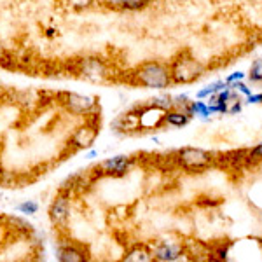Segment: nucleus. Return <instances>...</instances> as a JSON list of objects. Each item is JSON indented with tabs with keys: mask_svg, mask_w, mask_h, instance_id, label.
Masks as SVG:
<instances>
[{
	"mask_svg": "<svg viewBox=\"0 0 262 262\" xmlns=\"http://www.w3.org/2000/svg\"><path fill=\"white\" fill-rule=\"evenodd\" d=\"M243 79H245V74H243V72H234V74L227 75L226 82H227V84H232V82H236V81H243Z\"/></svg>",
	"mask_w": 262,
	"mask_h": 262,
	"instance_id": "4be33fe9",
	"label": "nucleus"
},
{
	"mask_svg": "<svg viewBox=\"0 0 262 262\" xmlns=\"http://www.w3.org/2000/svg\"><path fill=\"white\" fill-rule=\"evenodd\" d=\"M16 208H18L19 213H25V215H35L37 212H39V205H37L35 201H32V200H27V201L19 203Z\"/></svg>",
	"mask_w": 262,
	"mask_h": 262,
	"instance_id": "a211bd4d",
	"label": "nucleus"
},
{
	"mask_svg": "<svg viewBox=\"0 0 262 262\" xmlns=\"http://www.w3.org/2000/svg\"><path fill=\"white\" fill-rule=\"evenodd\" d=\"M82 75L88 79H91V81H98L100 77L105 75V69L100 60H95V58H93V60H84Z\"/></svg>",
	"mask_w": 262,
	"mask_h": 262,
	"instance_id": "f8f14e48",
	"label": "nucleus"
},
{
	"mask_svg": "<svg viewBox=\"0 0 262 262\" xmlns=\"http://www.w3.org/2000/svg\"><path fill=\"white\" fill-rule=\"evenodd\" d=\"M164 124L168 126H175V128H182V126H187L189 121H191V116H189L185 111H180V108H170V111L164 112L163 117Z\"/></svg>",
	"mask_w": 262,
	"mask_h": 262,
	"instance_id": "9b49d317",
	"label": "nucleus"
},
{
	"mask_svg": "<svg viewBox=\"0 0 262 262\" xmlns=\"http://www.w3.org/2000/svg\"><path fill=\"white\" fill-rule=\"evenodd\" d=\"M189 116H200L203 119H206L208 116H212L210 114V108H208V103H205V101L198 100V101H189V108H187Z\"/></svg>",
	"mask_w": 262,
	"mask_h": 262,
	"instance_id": "2eb2a0df",
	"label": "nucleus"
},
{
	"mask_svg": "<svg viewBox=\"0 0 262 262\" xmlns=\"http://www.w3.org/2000/svg\"><path fill=\"white\" fill-rule=\"evenodd\" d=\"M184 255V247L179 243L161 242L152 248V259L159 262H173Z\"/></svg>",
	"mask_w": 262,
	"mask_h": 262,
	"instance_id": "6e6552de",
	"label": "nucleus"
},
{
	"mask_svg": "<svg viewBox=\"0 0 262 262\" xmlns=\"http://www.w3.org/2000/svg\"><path fill=\"white\" fill-rule=\"evenodd\" d=\"M58 260L60 262H84L90 260V252L88 248L81 243L70 242L67 243L65 247L60 248L58 252Z\"/></svg>",
	"mask_w": 262,
	"mask_h": 262,
	"instance_id": "1a4fd4ad",
	"label": "nucleus"
},
{
	"mask_svg": "<svg viewBox=\"0 0 262 262\" xmlns=\"http://www.w3.org/2000/svg\"><path fill=\"white\" fill-rule=\"evenodd\" d=\"M58 101H60L63 111L77 117H88L96 111V100L86 95H79V93L61 91L58 95Z\"/></svg>",
	"mask_w": 262,
	"mask_h": 262,
	"instance_id": "7ed1b4c3",
	"label": "nucleus"
},
{
	"mask_svg": "<svg viewBox=\"0 0 262 262\" xmlns=\"http://www.w3.org/2000/svg\"><path fill=\"white\" fill-rule=\"evenodd\" d=\"M232 90H236L238 93H242V95H245V96H248V95H252V90L250 88L247 86V84H243L242 81H236V82H232Z\"/></svg>",
	"mask_w": 262,
	"mask_h": 262,
	"instance_id": "aec40b11",
	"label": "nucleus"
},
{
	"mask_svg": "<svg viewBox=\"0 0 262 262\" xmlns=\"http://www.w3.org/2000/svg\"><path fill=\"white\" fill-rule=\"evenodd\" d=\"M170 75L173 84H191L203 75L205 67L201 65L189 51H184L170 65Z\"/></svg>",
	"mask_w": 262,
	"mask_h": 262,
	"instance_id": "f03ea898",
	"label": "nucleus"
},
{
	"mask_svg": "<svg viewBox=\"0 0 262 262\" xmlns=\"http://www.w3.org/2000/svg\"><path fill=\"white\" fill-rule=\"evenodd\" d=\"M133 159L126 154L114 156V158H107L105 161H101L96 168V171H100V175L105 177H122L129 171Z\"/></svg>",
	"mask_w": 262,
	"mask_h": 262,
	"instance_id": "0eeeda50",
	"label": "nucleus"
},
{
	"mask_svg": "<svg viewBox=\"0 0 262 262\" xmlns=\"http://www.w3.org/2000/svg\"><path fill=\"white\" fill-rule=\"evenodd\" d=\"M96 156H98V152H96V150H90V152L86 154V158H88V159H93V158H96Z\"/></svg>",
	"mask_w": 262,
	"mask_h": 262,
	"instance_id": "b1692460",
	"label": "nucleus"
},
{
	"mask_svg": "<svg viewBox=\"0 0 262 262\" xmlns=\"http://www.w3.org/2000/svg\"><path fill=\"white\" fill-rule=\"evenodd\" d=\"M48 217L54 227H65L70 221V196L60 192L48 208Z\"/></svg>",
	"mask_w": 262,
	"mask_h": 262,
	"instance_id": "423d86ee",
	"label": "nucleus"
},
{
	"mask_svg": "<svg viewBox=\"0 0 262 262\" xmlns=\"http://www.w3.org/2000/svg\"><path fill=\"white\" fill-rule=\"evenodd\" d=\"M248 159H262V143H259L257 147H253V149L248 152Z\"/></svg>",
	"mask_w": 262,
	"mask_h": 262,
	"instance_id": "412c9836",
	"label": "nucleus"
},
{
	"mask_svg": "<svg viewBox=\"0 0 262 262\" xmlns=\"http://www.w3.org/2000/svg\"><path fill=\"white\" fill-rule=\"evenodd\" d=\"M98 133H100V117H96V114L93 112L88 116L86 122L77 126L74 133H72L70 145L77 150L91 149L95 145L96 138H98Z\"/></svg>",
	"mask_w": 262,
	"mask_h": 262,
	"instance_id": "20e7f679",
	"label": "nucleus"
},
{
	"mask_svg": "<svg viewBox=\"0 0 262 262\" xmlns=\"http://www.w3.org/2000/svg\"><path fill=\"white\" fill-rule=\"evenodd\" d=\"M4 56V49H2V44H0V58Z\"/></svg>",
	"mask_w": 262,
	"mask_h": 262,
	"instance_id": "393cba45",
	"label": "nucleus"
},
{
	"mask_svg": "<svg viewBox=\"0 0 262 262\" xmlns=\"http://www.w3.org/2000/svg\"><path fill=\"white\" fill-rule=\"evenodd\" d=\"M124 262H150L152 259V248L145 243H135L126 250L124 257H122Z\"/></svg>",
	"mask_w": 262,
	"mask_h": 262,
	"instance_id": "9d476101",
	"label": "nucleus"
},
{
	"mask_svg": "<svg viewBox=\"0 0 262 262\" xmlns=\"http://www.w3.org/2000/svg\"><path fill=\"white\" fill-rule=\"evenodd\" d=\"M213 154L200 147H184L177 152V163L187 171H200L213 163Z\"/></svg>",
	"mask_w": 262,
	"mask_h": 262,
	"instance_id": "39448f33",
	"label": "nucleus"
},
{
	"mask_svg": "<svg viewBox=\"0 0 262 262\" xmlns=\"http://www.w3.org/2000/svg\"><path fill=\"white\" fill-rule=\"evenodd\" d=\"M103 2H108L112 7L116 9H122V11H138L143 9L150 4V0H103Z\"/></svg>",
	"mask_w": 262,
	"mask_h": 262,
	"instance_id": "ddd939ff",
	"label": "nucleus"
},
{
	"mask_svg": "<svg viewBox=\"0 0 262 262\" xmlns=\"http://www.w3.org/2000/svg\"><path fill=\"white\" fill-rule=\"evenodd\" d=\"M247 101H248V103H262V93H252V95H248L247 96Z\"/></svg>",
	"mask_w": 262,
	"mask_h": 262,
	"instance_id": "5701e85b",
	"label": "nucleus"
},
{
	"mask_svg": "<svg viewBox=\"0 0 262 262\" xmlns=\"http://www.w3.org/2000/svg\"><path fill=\"white\" fill-rule=\"evenodd\" d=\"M248 79L252 82H262V58L252 63L250 72H248Z\"/></svg>",
	"mask_w": 262,
	"mask_h": 262,
	"instance_id": "f3484780",
	"label": "nucleus"
},
{
	"mask_svg": "<svg viewBox=\"0 0 262 262\" xmlns=\"http://www.w3.org/2000/svg\"><path fill=\"white\" fill-rule=\"evenodd\" d=\"M227 86H229V84H227L226 81H217V82L210 84V86H206L205 90L198 91L196 98L198 100H203V98H206V96H213V95H217L219 91H222L224 88H227Z\"/></svg>",
	"mask_w": 262,
	"mask_h": 262,
	"instance_id": "dca6fc26",
	"label": "nucleus"
},
{
	"mask_svg": "<svg viewBox=\"0 0 262 262\" xmlns=\"http://www.w3.org/2000/svg\"><path fill=\"white\" fill-rule=\"evenodd\" d=\"M131 84L142 86L145 90H156L163 91L171 86V75L170 67L161 61H145L138 65L137 69L131 72Z\"/></svg>",
	"mask_w": 262,
	"mask_h": 262,
	"instance_id": "f257e3e1",
	"label": "nucleus"
},
{
	"mask_svg": "<svg viewBox=\"0 0 262 262\" xmlns=\"http://www.w3.org/2000/svg\"><path fill=\"white\" fill-rule=\"evenodd\" d=\"M96 0H61V4L67 7L69 11H74V12H82V11H88L95 6Z\"/></svg>",
	"mask_w": 262,
	"mask_h": 262,
	"instance_id": "4468645a",
	"label": "nucleus"
},
{
	"mask_svg": "<svg viewBox=\"0 0 262 262\" xmlns=\"http://www.w3.org/2000/svg\"><path fill=\"white\" fill-rule=\"evenodd\" d=\"M152 105H156V107L163 108L164 112L170 111V108H173V98L171 96H158V98L152 100Z\"/></svg>",
	"mask_w": 262,
	"mask_h": 262,
	"instance_id": "6ab92c4d",
	"label": "nucleus"
}]
</instances>
